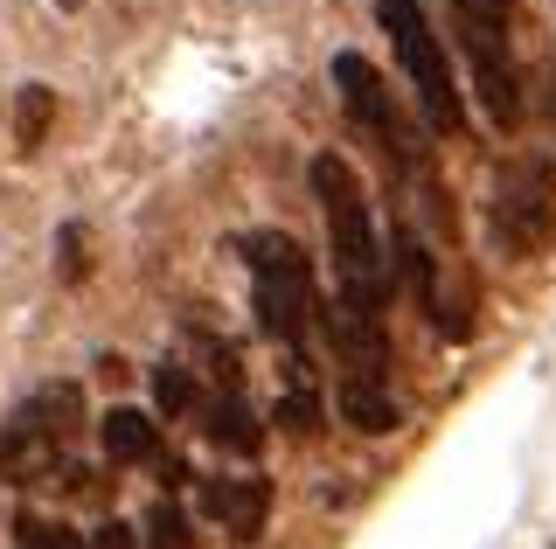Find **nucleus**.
<instances>
[{
    "label": "nucleus",
    "mask_w": 556,
    "mask_h": 549,
    "mask_svg": "<svg viewBox=\"0 0 556 549\" xmlns=\"http://www.w3.org/2000/svg\"><path fill=\"white\" fill-rule=\"evenodd\" d=\"M306 181H313V202H320V216H327V251H334L341 306L382 314V299H390V257L376 244V209H369V195H362V175L341 153H313Z\"/></svg>",
    "instance_id": "f257e3e1"
},
{
    "label": "nucleus",
    "mask_w": 556,
    "mask_h": 549,
    "mask_svg": "<svg viewBox=\"0 0 556 549\" xmlns=\"http://www.w3.org/2000/svg\"><path fill=\"white\" fill-rule=\"evenodd\" d=\"M237 251L251 257V299H257V328H265L278 348H292V362H306L320 320V293H313V265L306 251L292 244L286 230H251L237 237Z\"/></svg>",
    "instance_id": "f03ea898"
},
{
    "label": "nucleus",
    "mask_w": 556,
    "mask_h": 549,
    "mask_svg": "<svg viewBox=\"0 0 556 549\" xmlns=\"http://www.w3.org/2000/svg\"><path fill=\"white\" fill-rule=\"evenodd\" d=\"M77 424H84L77 383H42L28 404H14L8 424H0V480H8V487H42V480L63 467Z\"/></svg>",
    "instance_id": "7ed1b4c3"
},
{
    "label": "nucleus",
    "mask_w": 556,
    "mask_h": 549,
    "mask_svg": "<svg viewBox=\"0 0 556 549\" xmlns=\"http://www.w3.org/2000/svg\"><path fill=\"white\" fill-rule=\"evenodd\" d=\"M376 22H382V36L396 42V63H404L431 132H459L466 126V98H459V77H452L445 36L431 28V14L417 8V0H376Z\"/></svg>",
    "instance_id": "20e7f679"
},
{
    "label": "nucleus",
    "mask_w": 556,
    "mask_h": 549,
    "mask_svg": "<svg viewBox=\"0 0 556 549\" xmlns=\"http://www.w3.org/2000/svg\"><path fill=\"white\" fill-rule=\"evenodd\" d=\"M556 237V175L543 161H515L494 181V244L508 257H535Z\"/></svg>",
    "instance_id": "39448f33"
},
{
    "label": "nucleus",
    "mask_w": 556,
    "mask_h": 549,
    "mask_svg": "<svg viewBox=\"0 0 556 549\" xmlns=\"http://www.w3.org/2000/svg\"><path fill=\"white\" fill-rule=\"evenodd\" d=\"M334 91H341L348 118H355L362 132H376V140H382V153H404V161H410V146H404V118H396V98H390V84H382V71H376L369 56L341 49V56H334Z\"/></svg>",
    "instance_id": "423d86ee"
},
{
    "label": "nucleus",
    "mask_w": 556,
    "mask_h": 549,
    "mask_svg": "<svg viewBox=\"0 0 556 549\" xmlns=\"http://www.w3.org/2000/svg\"><path fill=\"white\" fill-rule=\"evenodd\" d=\"M265 508H271V487L251 480V473H243V480H202V514H216L237 542L265 536Z\"/></svg>",
    "instance_id": "0eeeda50"
},
{
    "label": "nucleus",
    "mask_w": 556,
    "mask_h": 549,
    "mask_svg": "<svg viewBox=\"0 0 556 549\" xmlns=\"http://www.w3.org/2000/svg\"><path fill=\"white\" fill-rule=\"evenodd\" d=\"M208 445H223V452H237V459L265 452V424L251 418V404H243L237 390H223V397L208 404Z\"/></svg>",
    "instance_id": "6e6552de"
},
{
    "label": "nucleus",
    "mask_w": 556,
    "mask_h": 549,
    "mask_svg": "<svg viewBox=\"0 0 556 549\" xmlns=\"http://www.w3.org/2000/svg\"><path fill=\"white\" fill-rule=\"evenodd\" d=\"M98 438H104V459H118V467L153 459V418L147 410H112V418L98 424Z\"/></svg>",
    "instance_id": "1a4fd4ad"
},
{
    "label": "nucleus",
    "mask_w": 556,
    "mask_h": 549,
    "mask_svg": "<svg viewBox=\"0 0 556 549\" xmlns=\"http://www.w3.org/2000/svg\"><path fill=\"white\" fill-rule=\"evenodd\" d=\"M341 418L362 432H396V397L382 383H341Z\"/></svg>",
    "instance_id": "9d476101"
},
{
    "label": "nucleus",
    "mask_w": 556,
    "mask_h": 549,
    "mask_svg": "<svg viewBox=\"0 0 556 549\" xmlns=\"http://www.w3.org/2000/svg\"><path fill=\"white\" fill-rule=\"evenodd\" d=\"M139 549H195V536H188V514L174 508L167 494L147 508V522H139Z\"/></svg>",
    "instance_id": "9b49d317"
},
{
    "label": "nucleus",
    "mask_w": 556,
    "mask_h": 549,
    "mask_svg": "<svg viewBox=\"0 0 556 549\" xmlns=\"http://www.w3.org/2000/svg\"><path fill=\"white\" fill-rule=\"evenodd\" d=\"M459 36H508V0H452Z\"/></svg>",
    "instance_id": "f8f14e48"
},
{
    "label": "nucleus",
    "mask_w": 556,
    "mask_h": 549,
    "mask_svg": "<svg viewBox=\"0 0 556 549\" xmlns=\"http://www.w3.org/2000/svg\"><path fill=\"white\" fill-rule=\"evenodd\" d=\"M14 542L22 549H84L63 522H49V514H22V522H14Z\"/></svg>",
    "instance_id": "ddd939ff"
},
{
    "label": "nucleus",
    "mask_w": 556,
    "mask_h": 549,
    "mask_svg": "<svg viewBox=\"0 0 556 549\" xmlns=\"http://www.w3.org/2000/svg\"><path fill=\"white\" fill-rule=\"evenodd\" d=\"M153 404H161L167 418H181V410L195 404V390H188V369H181V362H161V369H153Z\"/></svg>",
    "instance_id": "4468645a"
},
{
    "label": "nucleus",
    "mask_w": 556,
    "mask_h": 549,
    "mask_svg": "<svg viewBox=\"0 0 556 549\" xmlns=\"http://www.w3.org/2000/svg\"><path fill=\"white\" fill-rule=\"evenodd\" d=\"M42 126H49V91H42V84H28V91H22V146L28 153L42 146Z\"/></svg>",
    "instance_id": "2eb2a0df"
},
{
    "label": "nucleus",
    "mask_w": 556,
    "mask_h": 549,
    "mask_svg": "<svg viewBox=\"0 0 556 549\" xmlns=\"http://www.w3.org/2000/svg\"><path fill=\"white\" fill-rule=\"evenodd\" d=\"M91 549H139V536H132L126 522H104L98 536H91Z\"/></svg>",
    "instance_id": "dca6fc26"
}]
</instances>
